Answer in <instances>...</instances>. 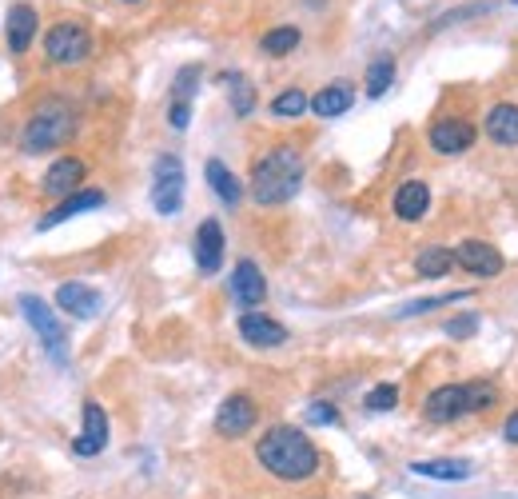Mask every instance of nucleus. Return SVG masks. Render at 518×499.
Returning a JSON list of instances; mask_svg holds the SVG:
<instances>
[{
	"label": "nucleus",
	"instance_id": "obj_32",
	"mask_svg": "<svg viewBox=\"0 0 518 499\" xmlns=\"http://www.w3.org/2000/svg\"><path fill=\"white\" fill-rule=\"evenodd\" d=\"M196 80H200V68H196V64H188V68H184V72L176 76V92H172V100H188V104H192Z\"/></svg>",
	"mask_w": 518,
	"mask_h": 499
},
{
	"label": "nucleus",
	"instance_id": "obj_33",
	"mask_svg": "<svg viewBox=\"0 0 518 499\" xmlns=\"http://www.w3.org/2000/svg\"><path fill=\"white\" fill-rule=\"evenodd\" d=\"M455 300H467V292H447V296H439V300H419V304L403 308L399 316H423V312H431V308H443V304H455Z\"/></svg>",
	"mask_w": 518,
	"mask_h": 499
},
{
	"label": "nucleus",
	"instance_id": "obj_37",
	"mask_svg": "<svg viewBox=\"0 0 518 499\" xmlns=\"http://www.w3.org/2000/svg\"><path fill=\"white\" fill-rule=\"evenodd\" d=\"M124 4H140V0H124Z\"/></svg>",
	"mask_w": 518,
	"mask_h": 499
},
{
	"label": "nucleus",
	"instance_id": "obj_10",
	"mask_svg": "<svg viewBox=\"0 0 518 499\" xmlns=\"http://www.w3.org/2000/svg\"><path fill=\"white\" fill-rule=\"evenodd\" d=\"M463 416H471L467 384H443V388L427 392V400H423V420L427 424H455Z\"/></svg>",
	"mask_w": 518,
	"mask_h": 499
},
{
	"label": "nucleus",
	"instance_id": "obj_17",
	"mask_svg": "<svg viewBox=\"0 0 518 499\" xmlns=\"http://www.w3.org/2000/svg\"><path fill=\"white\" fill-rule=\"evenodd\" d=\"M232 296L240 308H259L267 300V280L259 272L256 260H240L236 272H232Z\"/></svg>",
	"mask_w": 518,
	"mask_h": 499
},
{
	"label": "nucleus",
	"instance_id": "obj_15",
	"mask_svg": "<svg viewBox=\"0 0 518 499\" xmlns=\"http://www.w3.org/2000/svg\"><path fill=\"white\" fill-rule=\"evenodd\" d=\"M104 200H108V196H104L100 188H80V192H72V196H64V200H56V208L40 216L36 232H48V228H56V224H64V220H72V216H80V212H92V208H100Z\"/></svg>",
	"mask_w": 518,
	"mask_h": 499
},
{
	"label": "nucleus",
	"instance_id": "obj_39",
	"mask_svg": "<svg viewBox=\"0 0 518 499\" xmlns=\"http://www.w3.org/2000/svg\"><path fill=\"white\" fill-rule=\"evenodd\" d=\"M315 499H319V496H315Z\"/></svg>",
	"mask_w": 518,
	"mask_h": 499
},
{
	"label": "nucleus",
	"instance_id": "obj_9",
	"mask_svg": "<svg viewBox=\"0 0 518 499\" xmlns=\"http://www.w3.org/2000/svg\"><path fill=\"white\" fill-rule=\"evenodd\" d=\"M108 436H112V424H108V412L96 404V400H84V412H80V436L72 440V456L80 460H92L108 448Z\"/></svg>",
	"mask_w": 518,
	"mask_h": 499
},
{
	"label": "nucleus",
	"instance_id": "obj_13",
	"mask_svg": "<svg viewBox=\"0 0 518 499\" xmlns=\"http://www.w3.org/2000/svg\"><path fill=\"white\" fill-rule=\"evenodd\" d=\"M196 268L204 272V276H216L220 268H224V252H228V240H224V228H220V220L216 216H208L200 228H196Z\"/></svg>",
	"mask_w": 518,
	"mask_h": 499
},
{
	"label": "nucleus",
	"instance_id": "obj_31",
	"mask_svg": "<svg viewBox=\"0 0 518 499\" xmlns=\"http://www.w3.org/2000/svg\"><path fill=\"white\" fill-rule=\"evenodd\" d=\"M307 424L311 428H331V424H339V408L327 404V400H315V404H307Z\"/></svg>",
	"mask_w": 518,
	"mask_h": 499
},
{
	"label": "nucleus",
	"instance_id": "obj_6",
	"mask_svg": "<svg viewBox=\"0 0 518 499\" xmlns=\"http://www.w3.org/2000/svg\"><path fill=\"white\" fill-rule=\"evenodd\" d=\"M152 204L160 216H176L184 204V164L172 152H164L152 168Z\"/></svg>",
	"mask_w": 518,
	"mask_h": 499
},
{
	"label": "nucleus",
	"instance_id": "obj_16",
	"mask_svg": "<svg viewBox=\"0 0 518 499\" xmlns=\"http://www.w3.org/2000/svg\"><path fill=\"white\" fill-rule=\"evenodd\" d=\"M391 212H395L403 224H419V220L431 212V188H427L423 180H403V184L395 188Z\"/></svg>",
	"mask_w": 518,
	"mask_h": 499
},
{
	"label": "nucleus",
	"instance_id": "obj_23",
	"mask_svg": "<svg viewBox=\"0 0 518 499\" xmlns=\"http://www.w3.org/2000/svg\"><path fill=\"white\" fill-rule=\"evenodd\" d=\"M204 176H208V188H212L228 208H236V204L244 200V184H240V176H236L224 160H208V164H204Z\"/></svg>",
	"mask_w": 518,
	"mask_h": 499
},
{
	"label": "nucleus",
	"instance_id": "obj_34",
	"mask_svg": "<svg viewBox=\"0 0 518 499\" xmlns=\"http://www.w3.org/2000/svg\"><path fill=\"white\" fill-rule=\"evenodd\" d=\"M168 124H172L176 132H184V128L192 124V104H188V100H172V108H168Z\"/></svg>",
	"mask_w": 518,
	"mask_h": 499
},
{
	"label": "nucleus",
	"instance_id": "obj_22",
	"mask_svg": "<svg viewBox=\"0 0 518 499\" xmlns=\"http://www.w3.org/2000/svg\"><path fill=\"white\" fill-rule=\"evenodd\" d=\"M351 104H355V88H351L347 80H339V84H327V88H319V92L311 96V112H315V116H323V120H335V116H343Z\"/></svg>",
	"mask_w": 518,
	"mask_h": 499
},
{
	"label": "nucleus",
	"instance_id": "obj_19",
	"mask_svg": "<svg viewBox=\"0 0 518 499\" xmlns=\"http://www.w3.org/2000/svg\"><path fill=\"white\" fill-rule=\"evenodd\" d=\"M36 8L32 4H12L8 8V52L12 56H20V52H28V44H32V36H36Z\"/></svg>",
	"mask_w": 518,
	"mask_h": 499
},
{
	"label": "nucleus",
	"instance_id": "obj_11",
	"mask_svg": "<svg viewBox=\"0 0 518 499\" xmlns=\"http://www.w3.org/2000/svg\"><path fill=\"white\" fill-rule=\"evenodd\" d=\"M84 176H88V164H84L80 156H60V160L44 172L40 192H44L48 200H64V196H72V192L84 188Z\"/></svg>",
	"mask_w": 518,
	"mask_h": 499
},
{
	"label": "nucleus",
	"instance_id": "obj_18",
	"mask_svg": "<svg viewBox=\"0 0 518 499\" xmlns=\"http://www.w3.org/2000/svg\"><path fill=\"white\" fill-rule=\"evenodd\" d=\"M240 336L252 344V348H283L287 344V328L263 312H244L240 316Z\"/></svg>",
	"mask_w": 518,
	"mask_h": 499
},
{
	"label": "nucleus",
	"instance_id": "obj_28",
	"mask_svg": "<svg viewBox=\"0 0 518 499\" xmlns=\"http://www.w3.org/2000/svg\"><path fill=\"white\" fill-rule=\"evenodd\" d=\"M467 400H471V416H483V412H491L499 404V388L487 384V380H471L467 384Z\"/></svg>",
	"mask_w": 518,
	"mask_h": 499
},
{
	"label": "nucleus",
	"instance_id": "obj_29",
	"mask_svg": "<svg viewBox=\"0 0 518 499\" xmlns=\"http://www.w3.org/2000/svg\"><path fill=\"white\" fill-rule=\"evenodd\" d=\"M399 408V388L395 384H375L367 392V412H395Z\"/></svg>",
	"mask_w": 518,
	"mask_h": 499
},
{
	"label": "nucleus",
	"instance_id": "obj_36",
	"mask_svg": "<svg viewBox=\"0 0 518 499\" xmlns=\"http://www.w3.org/2000/svg\"><path fill=\"white\" fill-rule=\"evenodd\" d=\"M503 436H507V444H518V412L507 416V424H503Z\"/></svg>",
	"mask_w": 518,
	"mask_h": 499
},
{
	"label": "nucleus",
	"instance_id": "obj_1",
	"mask_svg": "<svg viewBox=\"0 0 518 499\" xmlns=\"http://www.w3.org/2000/svg\"><path fill=\"white\" fill-rule=\"evenodd\" d=\"M256 464L279 484H311L323 472L315 440L295 424H271L256 440Z\"/></svg>",
	"mask_w": 518,
	"mask_h": 499
},
{
	"label": "nucleus",
	"instance_id": "obj_26",
	"mask_svg": "<svg viewBox=\"0 0 518 499\" xmlns=\"http://www.w3.org/2000/svg\"><path fill=\"white\" fill-rule=\"evenodd\" d=\"M391 84H395V56H375L367 68V96L379 100V96H387Z\"/></svg>",
	"mask_w": 518,
	"mask_h": 499
},
{
	"label": "nucleus",
	"instance_id": "obj_2",
	"mask_svg": "<svg viewBox=\"0 0 518 499\" xmlns=\"http://www.w3.org/2000/svg\"><path fill=\"white\" fill-rule=\"evenodd\" d=\"M252 200L263 208H279L287 204L299 188H303V156L295 144H275L267 148L252 168Z\"/></svg>",
	"mask_w": 518,
	"mask_h": 499
},
{
	"label": "nucleus",
	"instance_id": "obj_21",
	"mask_svg": "<svg viewBox=\"0 0 518 499\" xmlns=\"http://www.w3.org/2000/svg\"><path fill=\"white\" fill-rule=\"evenodd\" d=\"M487 136L499 144V148H518V104L503 100L487 112Z\"/></svg>",
	"mask_w": 518,
	"mask_h": 499
},
{
	"label": "nucleus",
	"instance_id": "obj_24",
	"mask_svg": "<svg viewBox=\"0 0 518 499\" xmlns=\"http://www.w3.org/2000/svg\"><path fill=\"white\" fill-rule=\"evenodd\" d=\"M451 268H455V252H451V248L431 244V248H423V252L415 256V272H419L423 280H439V276H447Z\"/></svg>",
	"mask_w": 518,
	"mask_h": 499
},
{
	"label": "nucleus",
	"instance_id": "obj_4",
	"mask_svg": "<svg viewBox=\"0 0 518 499\" xmlns=\"http://www.w3.org/2000/svg\"><path fill=\"white\" fill-rule=\"evenodd\" d=\"M44 56L56 68H76L92 56V32L80 20H60L44 32Z\"/></svg>",
	"mask_w": 518,
	"mask_h": 499
},
{
	"label": "nucleus",
	"instance_id": "obj_7",
	"mask_svg": "<svg viewBox=\"0 0 518 499\" xmlns=\"http://www.w3.org/2000/svg\"><path fill=\"white\" fill-rule=\"evenodd\" d=\"M259 424V404L248 392H232L216 412V436L220 440H244Z\"/></svg>",
	"mask_w": 518,
	"mask_h": 499
},
{
	"label": "nucleus",
	"instance_id": "obj_27",
	"mask_svg": "<svg viewBox=\"0 0 518 499\" xmlns=\"http://www.w3.org/2000/svg\"><path fill=\"white\" fill-rule=\"evenodd\" d=\"M307 108H311V96H307L303 88H287V92H279V96L271 100V116H275V120H299Z\"/></svg>",
	"mask_w": 518,
	"mask_h": 499
},
{
	"label": "nucleus",
	"instance_id": "obj_8",
	"mask_svg": "<svg viewBox=\"0 0 518 499\" xmlns=\"http://www.w3.org/2000/svg\"><path fill=\"white\" fill-rule=\"evenodd\" d=\"M427 144L435 156H463L475 148V124L463 116H439L427 128Z\"/></svg>",
	"mask_w": 518,
	"mask_h": 499
},
{
	"label": "nucleus",
	"instance_id": "obj_3",
	"mask_svg": "<svg viewBox=\"0 0 518 499\" xmlns=\"http://www.w3.org/2000/svg\"><path fill=\"white\" fill-rule=\"evenodd\" d=\"M76 132V108L60 96H48L24 124V136H20V148L28 156H44L52 148H64Z\"/></svg>",
	"mask_w": 518,
	"mask_h": 499
},
{
	"label": "nucleus",
	"instance_id": "obj_38",
	"mask_svg": "<svg viewBox=\"0 0 518 499\" xmlns=\"http://www.w3.org/2000/svg\"><path fill=\"white\" fill-rule=\"evenodd\" d=\"M511 4H518V0H511Z\"/></svg>",
	"mask_w": 518,
	"mask_h": 499
},
{
	"label": "nucleus",
	"instance_id": "obj_14",
	"mask_svg": "<svg viewBox=\"0 0 518 499\" xmlns=\"http://www.w3.org/2000/svg\"><path fill=\"white\" fill-rule=\"evenodd\" d=\"M56 308H60L64 316H72V320H92V316H100L104 296H100L96 288L80 284V280H68V284L56 288Z\"/></svg>",
	"mask_w": 518,
	"mask_h": 499
},
{
	"label": "nucleus",
	"instance_id": "obj_12",
	"mask_svg": "<svg viewBox=\"0 0 518 499\" xmlns=\"http://www.w3.org/2000/svg\"><path fill=\"white\" fill-rule=\"evenodd\" d=\"M455 264H459L463 272L479 276V280H495V276L503 272V252H499L495 244H487V240H463V244L455 248Z\"/></svg>",
	"mask_w": 518,
	"mask_h": 499
},
{
	"label": "nucleus",
	"instance_id": "obj_35",
	"mask_svg": "<svg viewBox=\"0 0 518 499\" xmlns=\"http://www.w3.org/2000/svg\"><path fill=\"white\" fill-rule=\"evenodd\" d=\"M475 328H479V320L467 312V316H459V320H451V324H447V336H451V340H463V336H471Z\"/></svg>",
	"mask_w": 518,
	"mask_h": 499
},
{
	"label": "nucleus",
	"instance_id": "obj_30",
	"mask_svg": "<svg viewBox=\"0 0 518 499\" xmlns=\"http://www.w3.org/2000/svg\"><path fill=\"white\" fill-rule=\"evenodd\" d=\"M232 108H236V116H252L256 112V88L248 80L232 84Z\"/></svg>",
	"mask_w": 518,
	"mask_h": 499
},
{
	"label": "nucleus",
	"instance_id": "obj_5",
	"mask_svg": "<svg viewBox=\"0 0 518 499\" xmlns=\"http://www.w3.org/2000/svg\"><path fill=\"white\" fill-rule=\"evenodd\" d=\"M16 304H20L24 320H28V328L40 336L44 352H48L56 364H68V332H64V324L56 320V308L44 304L40 296H20Z\"/></svg>",
	"mask_w": 518,
	"mask_h": 499
},
{
	"label": "nucleus",
	"instance_id": "obj_20",
	"mask_svg": "<svg viewBox=\"0 0 518 499\" xmlns=\"http://www.w3.org/2000/svg\"><path fill=\"white\" fill-rule=\"evenodd\" d=\"M411 472L423 480H439V484H463L475 476V464L471 460H415Z\"/></svg>",
	"mask_w": 518,
	"mask_h": 499
},
{
	"label": "nucleus",
	"instance_id": "obj_25",
	"mask_svg": "<svg viewBox=\"0 0 518 499\" xmlns=\"http://www.w3.org/2000/svg\"><path fill=\"white\" fill-rule=\"evenodd\" d=\"M299 28H291V24H279V28H271V32H263V40H259V48H263V56H287V52H295L299 48Z\"/></svg>",
	"mask_w": 518,
	"mask_h": 499
}]
</instances>
